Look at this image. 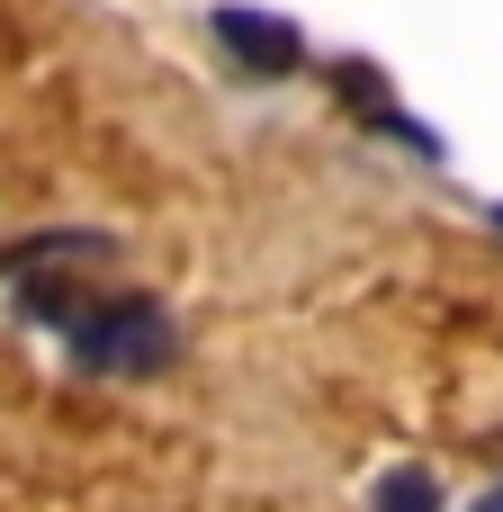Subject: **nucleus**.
<instances>
[{
	"instance_id": "obj_1",
	"label": "nucleus",
	"mask_w": 503,
	"mask_h": 512,
	"mask_svg": "<svg viewBox=\"0 0 503 512\" xmlns=\"http://www.w3.org/2000/svg\"><path fill=\"white\" fill-rule=\"evenodd\" d=\"M81 378H162L180 360V324L162 297H90L63 333Z\"/></svg>"
},
{
	"instance_id": "obj_2",
	"label": "nucleus",
	"mask_w": 503,
	"mask_h": 512,
	"mask_svg": "<svg viewBox=\"0 0 503 512\" xmlns=\"http://www.w3.org/2000/svg\"><path fill=\"white\" fill-rule=\"evenodd\" d=\"M207 36H216L243 72H297V63H306V36H297L288 18H270V9H234V0H225V9H207Z\"/></svg>"
},
{
	"instance_id": "obj_3",
	"label": "nucleus",
	"mask_w": 503,
	"mask_h": 512,
	"mask_svg": "<svg viewBox=\"0 0 503 512\" xmlns=\"http://www.w3.org/2000/svg\"><path fill=\"white\" fill-rule=\"evenodd\" d=\"M117 243L99 234V225H54V234H27V243H9L0 252V270L9 279H36V270H72V261H108Z\"/></svg>"
},
{
	"instance_id": "obj_4",
	"label": "nucleus",
	"mask_w": 503,
	"mask_h": 512,
	"mask_svg": "<svg viewBox=\"0 0 503 512\" xmlns=\"http://www.w3.org/2000/svg\"><path fill=\"white\" fill-rule=\"evenodd\" d=\"M369 512H441V486H432V468H387V477L369 486Z\"/></svg>"
},
{
	"instance_id": "obj_5",
	"label": "nucleus",
	"mask_w": 503,
	"mask_h": 512,
	"mask_svg": "<svg viewBox=\"0 0 503 512\" xmlns=\"http://www.w3.org/2000/svg\"><path fill=\"white\" fill-rule=\"evenodd\" d=\"M468 512H503V477H495V486H486V495H477Z\"/></svg>"
},
{
	"instance_id": "obj_6",
	"label": "nucleus",
	"mask_w": 503,
	"mask_h": 512,
	"mask_svg": "<svg viewBox=\"0 0 503 512\" xmlns=\"http://www.w3.org/2000/svg\"><path fill=\"white\" fill-rule=\"evenodd\" d=\"M495 234H503V198H495Z\"/></svg>"
}]
</instances>
